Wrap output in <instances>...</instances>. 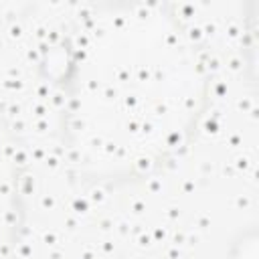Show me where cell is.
Instances as JSON below:
<instances>
[{
	"label": "cell",
	"mask_w": 259,
	"mask_h": 259,
	"mask_svg": "<svg viewBox=\"0 0 259 259\" xmlns=\"http://www.w3.org/2000/svg\"><path fill=\"white\" fill-rule=\"evenodd\" d=\"M196 97L194 63L172 30L152 18H123L79 53L75 134L99 166H144L174 148Z\"/></svg>",
	"instance_id": "cell-1"
},
{
	"label": "cell",
	"mask_w": 259,
	"mask_h": 259,
	"mask_svg": "<svg viewBox=\"0 0 259 259\" xmlns=\"http://www.w3.org/2000/svg\"><path fill=\"white\" fill-rule=\"evenodd\" d=\"M14 166L8 158L6 144L0 138V259L4 257L14 233Z\"/></svg>",
	"instance_id": "cell-2"
}]
</instances>
